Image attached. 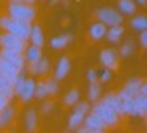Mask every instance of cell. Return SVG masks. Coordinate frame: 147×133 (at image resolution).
Here are the masks:
<instances>
[{"label":"cell","mask_w":147,"mask_h":133,"mask_svg":"<svg viewBox=\"0 0 147 133\" xmlns=\"http://www.w3.org/2000/svg\"><path fill=\"white\" fill-rule=\"evenodd\" d=\"M133 101L136 103V106H138V109H139L141 116H146V113H147V97H142V95L138 94L136 97L133 98Z\"/></svg>","instance_id":"obj_28"},{"label":"cell","mask_w":147,"mask_h":133,"mask_svg":"<svg viewBox=\"0 0 147 133\" xmlns=\"http://www.w3.org/2000/svg\"><path fill=\"white\" fill-rule=\"evenodd\" d=\"M141 84H142V79H139V78L128 79V82L125 84V87L122 89L117 95L120 97V100H133V98L138 95V90H139Z\"/></svg>","instance_id":"obj_7"},{"label":"cell","mask_w":147,"mask_h":133,"mask_svg":"<svg viewBox=\"0 0 147 133\" xmlns=\"http://www.w3.org/2000/svg\"><path fill=\"white\" fill-rule=\"evenodd\" d=\"M96 18L100 19L101 24L112 27V25L122 24L123 16H122L117 10H114V8H101V10H98V13H96Z\"/></svg>","instance_id":"obj_4"},{"label":"cell","mask_w":147,"mask_h":133,"mask_svg":"<svg viewBox=\"0 0 147 133\" xmlns=\"http://www.w3.org/2000/svg\"><path fill=\"white\" fill-rule=\"evenodd\" d=\"M100 62L105 65V68L108 70H115L119 63V56L115 49H103L101 54H100Z\"/></svg>","instance_id":"obj_8"},{"label":"cell","mask_w":147,"mask_h":133,"mask_svg":"<svg viewBox=\"0 0 147 133\" xmlns=\"http://www.w3.org/2000/svg\"><path fill=\"white\" fill-rule=\"evenodd\" d=\"M46 90H48V95H54L59 92V84L55 79H51V81H46Z\"/></svg>","instance_id":"obj_33"},{"label":"cell","mask_w":147,"mask_h":133,"mask_svg":"<svg viewBox=\"0 0 147 133\" xmlns=\"http://www.w3.org/2000/svg\"><path fill=\"white\" fill-rule=\"evenodd\" d=\"M0 59H3L7 63H10L11 66H14L18 71L24 70V66H26V59H24V54H21V52L2 49L0 51Z\"/></svg>","instance_id":"obj_6"},{"label":"cell","mask_w":147,"mask_h":133,"mask_svg":"<svg viewBox=\"0 0 147 133\" xmlns=\"http://www.w3.org/2000/svg\"><path fill=\"white\" fill-rule=\"evenodd\" d=\"M122 35H123V27L119 24V25H112V27L106 29L105 37L108 38V41H111V43H119V40L122 38Z\"/></svg>","instance_id":"obj_16"},{"label":"cell","mask_w":147,"mask_h":133,"mask_svg":"<svg viewBox=\"0 0 147 133\" xmlns=\"http://www.w3.org/2000/svg\"><path fill=\"white\" fill-rule=\"evenodd\" d=\"M18 73H19V71H18L14 66H11L10 63H7L3 59H0V75H2V76L8 78L11 82H14V79H16Z\"/></svg>","instance_id":"obj_14"},{"label":"cell","mask_w":147,"mask_h":133,"mask_svg":"<svg viewBox=\"0 0 147 133\" xmlns=\"http://www.w3.org/2000/svg\"><path fill=\"white\" fill-rule=\"evenodd\" d=\"M65 133H68V132H65Z\"/></svg>","instance_id":"obj_44"},{"label":"cell","mask_w":147,"mask_h":133,"mask_svg":"<svg viewBox=\"0 0 147 133\" xmlns=\"http://www.w3.org/2000/svg\"><path fill=\"white\" fill-rule=\"evenodd\" d=\"M24 52H26L24 54V59H26L29 63L38 62V60L41 59V48H36V46H33V44H30L29 48H26Z\"/></svg>","instance_id":"obj_18"},{"label":"cell","mask_w":147,"mask_h":133,"mask_svg":"<svg viewBox=\"0 0 147 133\" xmlns=\"http://www.w3.org/2000/svg\"><path fill=\"white\" fill-rule=\"evenodd\" d=\"M79 101V90L78 89H71L67 95H65V105L67 106H73Z\"/></svg>","instance_id":"obj_30"},{"label":"cell","mask_w":147,"mask_h":133,"mask_svg":"<svg viewBox=\"0 0 147 133\" xmlns=\"http://www.w3.org/2000/svg\"><path fill=\"white\" fill-rule=\"evenodd\" d=\"M8 14L11 19H16L21 22H32L35 19V8L32 5H26V3H10L8 6Z\"/></svg>","instance_id":"obj_2"},{"label":"cell","mask_w":147,"mask_h":133,"mask_svg":"<svg viewBox=\"0 0 147 133\" xmlns=\"http://www.w3.org/2000/svg\"><path fill=\"white\" fill-rule=\"evenodd\" d=\"M52 2H57V0H52Z\"/></svg>","instance_id":"obj_43"},{"label":"cell","mask_w":147,"mask_h":133,"mask_svg":"<svg viewBox=\"0 0 147 133\" xmlns=\"http://www.w3.org/2000/svg\"><path fill=\"white\" fill-rule=\"evenodd\" d=\"M84 117H86L84 114L74 111V113L70 116V119H68V127H70V128H78V127L84 122Z\"/></svg>","instance_id":"obj_27"},{"label":"cell","mask_w":147,"mask_h":133,"mask_svg":"<svg viewBox=\"0 0 147 133\" xmlns=\"http://www.w3.org/2000/svg\"><path fill=\"white\" fill-rule=\"evenodd\" d=\"M78 133H105V132H103V130H90V128H87V127H82V128L78 130Z\"/></svg>","instance_id":"obj_37"},{"label":"cell","mask_w":147,"mask_h":133,"mask_svg":"<svg viewBox=\"0 0 147 133\" xmlns=\"http://www.w3.org/2000/svg\"><path fill=\"white\" fill-rule=\"evenodd\" d=\"M141 46H142V48L147 46V30L141 32Z\"/></svg>","instance_id":"obj_38"},{"label":"cell","mask_w":147,"mask_h":133,"mask_svg":"<svg viewBox=\"0 0 147 133\" xmlns=\"http://www.w3.org/2000/svg\"><path fill=\"white\" fill-rule=\"evenodd\" d=\"M13 116H14V108L7 105L3 109L0 111V125H7V124H10L11 119H13Z\"/></svg>","instance_id":"obj_23"},{"label":"cell","mask_w":147,"mask_h":133,"mask_svg":"<svg viewBox=\"0 0 147 133\" xmlns=\"http://www.w3.org/2000/svg\"><path fill=\"white\" fill-rule=\"evenodd\" d=\"M131 25L134 27V30H139V32H142V30H147V19L144 18L142 14H139V16H134V18L131 19Z\"/></svg>","instance_id":"obj_25"},{"label":"cell","mask_w":147,"mask_h":133,"mask_svg":"<svg viewBox=\"0 0 147 133\" xmlns=\"http://www.w3.org/2000/svg\"><path fill=\"white\" fill-rule=\"evenodd\" d=\"M29 70H30V73H33V75H45V73L49 71V60L41 57L38 62H32V63H30Z\"/></svg>","instance_id":"obj_13"},{"label":"cell","mask_w":147,"mask_h":133,"mask_svg":"<svg viewBox=\"0 0 147 133\" xmlns=\"http://www.w3.org/2000/svg\"><path fill=\"white\" fill-rule=\"evenodd\" d=\"M51 109H52V103L51 101H46V103L43 105V113H49Z\"/></svg>","instance_id":"obj_40"},{"label":"cell","mask_w":147,"mask_h":133,"mask_svg":"<svg viewBox=\"0 0 147 133\" xmlns=\"http://www.w3.org/2000/svg\"><path fill=\"white\" fill-rule=\"evenodd\" d=\"M84 127H87V128H90V130H105L106 124L103 122L101 117H98L96 114L90 113L84 117Z\"/></svg>","instance_id":"obj_10"},{"label":"cell","mask_w":147,"mask_h":133,"mask_svg":"<svg viewBox=\"0 0 147 133\" xmlns=\"http://www.w3.org/2000/svg\"><path fill=\"white\" fill-rule=\"evenodd\" d=\"M122 106H123V113L125 114H130V116H141L139 109H138L136 103L133 100H122Z\"/></svg>","instance_id":"obj_24"},{"label":"cell","mask_w":147,"mask_h":133,"mask_svg":"<svg viewBox=\"0 0 147 133\" xmlns=\"http://www.w3.org/2000/svg\"><path fill=\"white\" fill-rule=\"evenodd\" d=\"M0 46H2V49L24 54V51H26V41L14 37L11 33H8V32H5V33L0 35Z\"/></svg>","instance_id":"obj_3"},{"label":"cell","mask_w":147,"mask_h":133,"mask_svg":"<svg viewBox=\"0 0 147 133\" xmlns=\"http://www.w3.org/2000/svg\"><path fill=\"white\" fill-rule=\"evenodd\" d=\"M0 94L3 95L5 98L10 100L11 97L14 95V90H13V82L10 81L8 78L0 75Z\"/></svg>","instance_id":"obj_17"},{"label":"cell","mask_w":147,"mask_h":133,"mask_svg":"<svg viewBox=\"0 0 147 133\" xmlns=\"http://www.w3.org/2000/svg\"><path fill=\"white\" fill-rule=\"evenodd\" d=\"M119 10L123 14H134L136 13V3H134V0H119Z\"/></svg>","instance_id":"obj_21"},{"label":"cell","mask_w":147,"mask_h":133,"mask_svg":"<svg viewBox=\"0 0 147 133\" xmlns=\"http://www.w3.org/2000/svg\"><path fill=\"white\" fill-rule=\"evenodd\" d=\"M71 68V63H70V59L68 57H62L60 60L57 62V66H55V75H54V79H63L65 76L68 75Z\"/></svg>","instance_id":"obj_11"},{"label":"cell","mask_w":147,"mask_h":133,"mask_svg":"<svg viewBox=\"0 0 147 133\" xmlns=\"http://www.w3.org/2000/svg\"><path fill=\"white\" fill-rule=\"evenodd\" d=\"M92 113L96 114L98 117H101L103 122L106 124V127H112V125H115V124L119 122V114L114 113L112 109H109L108 106H105L101 101L96 103L95 106L92 108Z\"/></svg>","instance_id":"obj_5"},{"label":"cell","mask_w":147,"mask_h":133,"mask_svg":"<svg viewBox=\"0 0 147 133\" xmlns=\"http://www.w3.org/2000/svg\"><path fill=\"white\" fill-rule=\"evenodd\" d=\"M101 103L105 105V106H108L109 109H112L114 113H117L119 116H123V106H122V103L123 101L120 100V97H119L117 94H109L106 95L105 98L101 100Z\"/></svg>","instance_id":"obj_9"},{"label":"cell","mask_w":147,"mask_h":133,"mask_svg":"<svg viewBox=\"0 0 147 133\" xmlns=\"http://www.w3.org/2000/svg\"><path fill=\"white\" fill-rule=\"evenodd\" d=\"M134 3H139L141 6H144L146 5V0H134Z\"/></svg>","instance_id":"obj_42"},{"label":"cell","mask_w":147,"mask_h":133,"mask_svg":"<svg viewBox=\"0 0 147 133\" xmlns=\"http://www.w3.org/2000/svg\"><path fill=\"white\" fill-rule=\"evenodd\" d=\"M0 27L3 29L5 32H8V33L26 41V40H29V33H30L32 25L29 22H21V21H16V19H11L10 16H2L0 18Z\"/></svg>","instance_id":"obj_1"},{"label":"cell","mask_w":147,"mask_h":133,"mask_svg":"<svg viewBox=\"0 0 147 133\" xmlns=\"http://www.w3.org/2000/svg\"><path fill=\"white\" fill-rule=\"evenodd\" d=\"M7 105H8V98H5L3 95L0 94V111L3 109V108L7 106Z\"/></svg>","instance_id":"obj_39"},{"label":"cell","mask_w":147,"mask_h":133,"mask_svg":"<svg viewBox=\"0 0 147 133\" xmlns=\"http://www.w3.org/2000/svg\"><path fill=\"white\" fill-rule=\"evenodd\" d=\"M73 40V35L67 33V35H59V37H54L51 40V46L55 48V49H62V48H65L70 41Z\"/></svg>","instance_id":"obj_20"},{"label":"cell","mask_w":147,"mask_h":133,"mask_svg":"<svg viewBox=\"0 0 147 133\" xmlns=\"http://www.w3.org/2000/svg\"><path fill=\"white\" fill-rule=\"evenodd\" d=\"M26 75H24V71L21 70L19 73H18V76H16V79H14V82H13V90H14V95H19L21 94V90H22V86H24V82H26Z\"/></svg>","instance_id":"obj_26"},{"label":"cell","mask_w":147,"mask_h":133,"mask_svg":"<svg viewBox=\"0 0 147 133\" xmlns=\"http://www.w3.org/2000/svg\"><path fill=\"white\" fill-rule=\"evenodd\" d=\"M89 35L92 40H101L106 35V25L101 24V22H95V24L90 25L89 29Z\"/></svg>","instance_id":"obj_19"},{"label":"cell","mask_w":147,"mask_h":133,"mask_svg":"<svg viewBox=\"0 0 147 133\" xmlns=\"http://www.w3.org/2000/svg\"><path fill=\"white\" fill-rule=\"evenodd\" d=\"M46 95H48V90H46V82L41 81V82H36L35 84V92H33V97L36 98H45Z\"/></svg>","instance_id":"obj_31"},{"label":"cell","mask_w":147,"mask_h":133,"mask_svg":"<svg viewBox=\"0 0 147 133\" xmlns=\"http://www.w3.org/2000/svg\"><path fill=\"white\" fill-rule=\"evenodd\" d=\"M74 111L76 113H81V114H84V116H87V113H89V103L87 101H81V103H78V105H74Z\"/></svg>","instance_id":"obj_34"},{"label":"cell","mask_w":147,"mask_h":133,"mask_svg":"<svg viewBox=\"0 0 147 133\" xmlns=\"http://www.w3.org/2000/svg\"><path fill=\"white\" fill-rule=\"evenodd\" d=\"M101 95V84L100 82H92L89 87V98L92 101H96Z\"/></svg>","instance_id":"obj_29"},{"label":"cell","mask_w":147,"mask_h":133,"mask_svg":"<svg viewBox=\"0 0 147 133\" xmlns=\"http://www.w3.org/2000/svg\"><path fill=\"white\" fill-rule=\"evenodd\" d=\"M87 79H89L90 84H92V82H96V71H95V70L90 68L89 71H87Z\"/></svg>","instance_id":"obj_36"},{"label":"cell","mask_w":147,"mask_h":133,"mask_svg":"<svg viewBox=\"0 0 147 133\" xmlns=\"http://www.w3.org/2000/svg\"><path fill=\"white\" fill-rule=\"evenodd\" d=\"M36 122H38L36 111H35V109H29V111H27V114H26V127H27V132H35Z\"/></svg>","instance_id":"obj_22"},{"label":"cell","mask_w":147,"mask_h":133,"mask_svg":"<svg viewBox=\"0 0 147 133\" xmlns=\"http://www.w3.org/2000/svg\"><path fill=\"white\" fill-rule=\"evenodd\" d=\"M29 38H30V41H32V44L36 46V48H41L43 44H45V35H43V30H41V27L36 25V24L32 25Z\"/></svg>","instance_id":"obj_12"},{"label":"cell","mask_w":147,"mask_h":133,"mask_svg":"<svg viewBox=\"0 0 147 133\" xmlns=\"http://www.w3.org/2000/svg\"><path fill=\"white\" fill-rule=\"evenodd\" d=\"M111 78H112V73H111V70H108V68H105V70L101 71V75H100V79H101L103 82L109 81Z\"/></svg>","instance_id":"obj_35"},{"label":"cell","mask_w":147,"mask_h":133,"mask_svg":"<svg viewBox=\"0 0 147 133\" xmlns=\"http://www.w3.org/2000/svg\"><path fill=\"white\" fill-rule=\"evenodd\" d=\"M22 3H26V5H32V3H35V0H21Z\"/></svg>","instance_id":"obj_41"},{"label":"cell","mask_w":147,"mask_h":133,"mask_svg":"<svg viewBox=\"0 0 147 133\" xmlns=\"http://www.w3.org/2000/svg\"><path fill=\"white\" fill-rule=\"evenodd\" d=\"M130 54H133V43L128 40V41H125V43L122 44V48H120V56H122V57H128Z\"/></svg>","instance_id":"obj_32"},{"label":"cell","mask_w":147,"mask_h":133,"mask_svg":"<svg viewBox=\"0 0 147 133\" xmlns=\"http://www.w3.org/2000/svg\"><path fill=\"white\" fill-rule=\"evenodd\" d=\"M33 92H35V82H33V79H26V82H24L22 86V90H21L19 97L22 101H29L33 98Z\"/></svg>","instance_id":"obj_15"}]
</instances>
